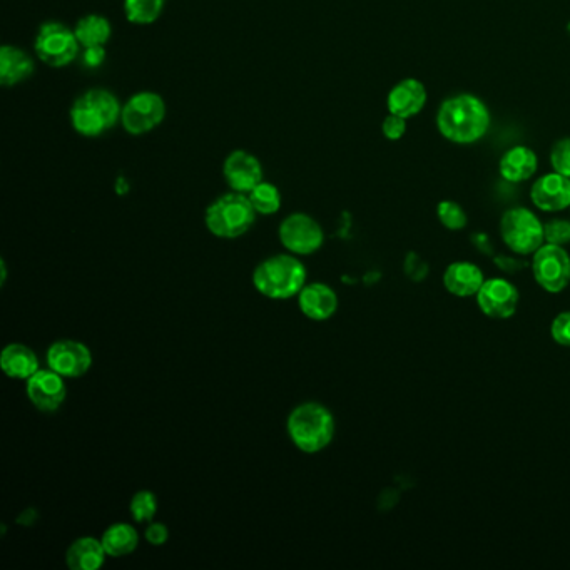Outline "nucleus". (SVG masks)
I'll return each instance as SVG.
<instances>
[{"label": "nucleus", "instance_id": "1", "mask_svg": "<svg viewBox=\"0 0 570 570\" xmlns=\"http://www.w3.org/2000/svg\"><path fill=\"white\" fill-rule=\"evenodd\" d=\"M437 128L450 143H477L489 131V107L474 94L448 97L438 107Z\"/></svg>", "mask_w": 570, "mask_h": 570}, {"label": "nucleus", "instance_id": "2", "mask_svg": "<svg viewBox=\"0 0 570 570\" xmlns=\"http://www.w3.org/2000/svg\"><path fill=\"white\" fill-rule=\"evenodd\" d=\"M123 107L118 97L106 89H91L77 97L71 107L72 128L84 138H97L114 128L121 119Z\"/></svg>", "mask_w": 570, "mask_h": 570}, {"label": "nucleus", "instance_id": "3", "mask_svg": "<svg viewBox=\"0 0 570 570\" xmlns=\"http://www.w3.org/2000/svg\"><path fill=\"white\" fill-rule=\"evenodd\" d=\"M253 283L266 298L288 300L300 295L306 285V268L295 256H271L258 265L253 273Z\"/></svg>", "mask_w": 570, "mask_h": 570}, {"label": "nucleus", "instance_id": "4", "mask_svg": "<svg viewBox=\"0 0 570 570\" xmlns=\"http://www.w3.org/2000/svg\"><path fill=\"white\" fill-rule=\"evenodd\" d=\"M288 435L301 452H321L335 435V420L320 403H303L288 417Z\"/></svg>", "mask_w": 570, "mask_h": 570}, {"label": "nucleus", "instance_id": "5", "mask_svg": "<svg viewBox=\"0 0 570 570\" xmlns=\"http://www.w3.org/2000/svg\"><path fill=\"white\" fill-rule=\"evenodd\" d=\"M256 211L248 194H224L206 209V226L209 233L223 240H235L250 231L255 224Z\"/></svg>", "mask_w": 570, "mask_h": 570}, {"label": "nucleus", "instance_id": "6", "mask_svg": "<svg viewBox=\"0 0 570 570\" xmlns=\"http://www.w3.org/2000/svg\"><path fill=\"white\" fill-rule=\"evenodd\" d=\"M500 233L505 245L519 255H534L544 245V226L527 208L505 211L500 221Z\"/></svg>", "mask_w": 570, "mask_h": 570}, {"label": "nucleus", "instance_id": "7", "mask_svg": "<svg viewBox=\"0 0 570 570\" xmlns=\"http://www.w3.org/2000/svg\"><path fill=\"white\" fill-rule=\"evenodd\" d=\"M36 54L49 67H66L76 61L81 44L76 32L61 22H47L39 29L34 44Z\"/></svg>", "mask_w": 570, "mask_h": 570}, {"label": "nucleus", "instance_id": "8", "mask_svg": "<svg viewBox=\"0 0 570 570\" xmlns=\"http://www.w3.org/2000/svg\"><path fill=\"white\" fill-rule=\"evenodd\" d=\"M166 118V104L163 97L156 92L144 91L129 97L123 106L121 123L123 128L133 136L151 133Z\"/></svg>", "mask_w": 570, "mask_h": 570}, {"label": "nucleus", "instance_id": "9", "mask_svg": "<svg viewBox=\"0 0 570 570\" xmlns=\"http://www.w3.org/2000/svg\"><path fill=\"white\" fill-rule=\"evenodd\" d=\"M535 280L545 291L560 293L570 283V256L559 245L540 246L532 261Z\"/></svg>", "mask_w": 570, "mask_h": 570}, {"label": "nucleus", "instance_id": "10", "mask_svg": "<svg viewBox=\"0 0 570 570\" xmlns=\"http://www.w3.org/2000/svg\"><path fill=\"white\" fill-rule=\"evenodd\" d=\"M323 230L308 214H291L281 223L280 241L286 250L295 255H311L323 245Z\"/></svg>", "mask_w": 570, "mask_h": 570}, {"label": "nucleus", "instance_id": "11", "mask_svg": "<svg viewBox=\"0 0 570 570\" xmlns=\"http://www.w3.org/2000/svg\"><path fill=\"white\" fill-rule=\"evenodd\" d=\"M47 365L61 377H82L91 368L92 355L81 341H56L47 352Z\"/></svg>", "mask_w": 570, "mask_h": 570}, {"label": "nucleus", "instance_id": "12", "mask_svg": "<svg viewBox=\"0 0 570 570\" xmlns=\"http://www.w3.org/2000/svg\"><path fill=\"white\" fill-rule=\"evenodd\" d=\"M477 301L484 315L495 318V320H505L517 311L519 291L509 281L494 278V280L485 281L482 285L477 293Z\"/></svg>", "mask_w": 570, "mask_h": 570}, {"label": "nucleus", "instance_id": "13", "mask_svg": "<svg viewBox=\"0 0 570 570\" xmlns=\"http://www.w3.org/2000/svg\"><path fill=\"white\" fill-rule=\"evenodd\" d=\"M223 176L233 191L248 194L263 181V168L256 156L236 149L224 161Z\"/></svg>", "mask_w": 570, "mask_h": 570}, {"label": "nucleus", "instance_id": "14", "mask_svg": "<svg viewBox=\"0 0 570 570\" xmlns=\"http://www.w3.org/2000/svg\"><path fill=\"white\" fill-rule=\"evenodd\" d=\"M54 370H39L27 380V397L41 412L52 413L61 408L67 397L66 383Z\"/></svg>", "mask_w": 570, "mask_h": 570}, {"label": "nucleus", "instance_id": "15", "mask_svg": "<svg viewBox=\"0 0 570 570\" xmlns=\"http://www.w3.org/2000/svg\"><path fill=\"white\" fill-rule=\"evenodd\" d=\"M532 203L542 211L555 213L570 208V178L559 173H549L535 181L530 189Z\"/></svg>", "mask_w": 570, "mask_h": 570}, {"label": "nucleus", "instance_id": "16", "mask_svg": "<svg viewBox=\"0 0 570 570\" xmlns=\"http://www.w3.org/2000/svg\"><path fill=\"white\" fill-rule=\"evenodd\" d=\"M427 104V89L413 77L403 79L388 92L387 107L390 114L410 119L417 116Z\"/></svg>", "mask_w": 570, "mask_h": 570}, {"label": "nucleus", "instance_id": "17", "mask_svg": "<svg viewBox=\"0 0 570 570\" xmlns=\"http://www.w3.org/2000/svg\"><path fill=\"white\" fill-rule=\"evenodd\" d=\"M298 303H300L303 315L315 321L328 320L335 315L336 308H338L335 291L331 290L330 286L321 285V283L303 286V290L298 295Z\"/></svg>", "mask_w": 570, "mask_h": 570}, {"label": "nucleus", "instance_id": "18", "mask_svg": "<svg viewBox=\"0 0 570 570\" xmlns=\"http://www.w3.org/2000/svg\"><path fill=\"white\" fill-rule=\"evenodd\" d=\"M484 283V273L480 271L479 266L472 265L469 261L453 263L443 275V285L448 293L462 298L477 295Z\"/></svg>", "mask_w": 570, "mask_h": 570}, {"label": "nucleus", "instance_id": "19", "mask_svg": "<svg viewBox=\"0 0 570 570\" xmlns=\"http://www.w3.org/2000/svg\"><path fill=\"white\" fill-rule=\"evenodd\" d=\"M539 161L537 154L527 146H514L500 158L499 171L510 183H524L534 176Z\"/></svg>", "mask_w": 570, "mask_h": 570}, {"label": "nucleus", "instance_id": "20", "mask_svg": "<svg viewBox=\"0 0 570 570\" xmlns=\"http://www.w3.org/2000/svg\"><path fill=\"white\" fill-rule=\"evenodd\" d=\"M34 72V62L19 47L4 46L0 49V84L14 87L26 81Z\"/></svg>", "mask_w": 570, "mask_h": 570}, {"label": "nucleus", "instance_id": "21", "mask_svg": "<svg viewBox=\"0 0 570 570\" xmlns=\"http://www.w3.org/2000/svg\"><path fill=\"white\" fill-rule=\"evenodd\" d=\"M0 367L7 377L16 378V380H29L32 375H36L41 370L36 353L21 343H12L4 348L2 357H0Z\"/></svg>", "mask_w": 570, "mask_h": 570}, {"label": "nucleus", "instance_id": "22", "mask_svg": "<svg viewBox=\"0 0 570 570\" xmlns=\"http://www.w3.org/2000/svg\"><path fill=\"white\" fill-rule=\"evenodd\" d=\"M106 549L101 540L92 537H82L67 549V567L72 570L101 569L106 560Z\"/></svg>", "mask_w": 570, "mask_h": 570}, {"label": "nucleus", "instance_id": "23", "mask_svg": "<svg viewBox=\"0 0 570 570\" xmlns=\"http://www.w3.org/2000/svg\"><path fill=\"white\" fill-rule=\"evenodd\" d=\"M74 32H76L77 41L84 49L106 47L111 39V22L99 14H89V16L82 17L81 21H77Z\"/></svg>", "mask_w": 570, "mask_h": 570}, {"label": "nucleus", "instance_id": "24", "mask_svg": "<svg viewBox=\"0 0 570 570\" xmlns=\"http://www.w3.org/2000/svg\"><path fill=\"white\" fill-rule=\"evenodd\" d=\"M101 542L109 557H124L136 550L139 537L133 525L114 524L104 532Z\"/></svg>", "mask_w": 570, "mask_h": 570}, {"label": "nucleus", "instance_id": "25", "mask_svg": "<svg viewBox=\"0 0 570 570\" xmlns=\"http://www.w3.org/2000/svg\"><path fill=\"white\" fill-rule=\"evenodd\" d=\"M164 0H124V14L131 24L148 26L163 14Z\"/></svg>", "mask_w": 570, "mask_h": 570}, {"label": "nucleus", "instance_id": "26", "mask_svg": "<svg viewBox=\"0 0 570 570\" xmlns=\"http://www.w3.org/2000/svg\"><path fill=\"white\" fill-rule=\"evenodd\" d=\"M248 198H250L251 204L258 214L270 216V214L280 211L281 194L280 189L276 188L275 184L261 181L251 193H248Z\"/></svg>", "mask_w": 570, "mask_h": 570}, {"label": "nucleus", "instance_id": "27", "mask_svg": "<svg viewBox=\"0 0 570 570\" xmlns=\"http://www.w3.org/2000/svg\"><path fill=\"white\" fill-rule=\"evenodd\" d=\"M437 216L440 223L450 231L464 230L467 226V214L464 208L455 201H442L437 206Z\"/></svg>", "mask_w": 570, "mask_h": 570}, {"label": "nucleus", "instance_id": "28", "mask_svg": "<svg viewBox=\"0 0 570 570\" xmlns=\"http://www.w3.org/2000/svg\"><path fill=\"white\" fill-rule=\"evenodd\" d=\"M158 512V500L153 492L141 490L131 500V515L136 522H151Z\"/></svg>", "mask_w": 570, "mask_h": 570}, {"label": "nucleus", "instance_id": "29", "mask_svg": "<svg viewBox=\"0 0 570 570\" xmlns=\"http://www.w3.org/2000/svg\"><path fill=\"white\" fill-rule=\"evenodd\" d=\"M550 164L555 173L570 178V138L560 139L550 151Z\"/></svg>", "mask_w": 570, "mask_h": 570}, {"label": "nucleus", "instance_id": "30", "mask_svg": "<svg viewBox=\"0 0 570 570\" xmlns=\"http://www.w3.org/2000/svg\"><path fill=\"white\" fill-rule=\"evenodd\" d=\"M545 241L550 245H567L570 243V221L552 219L544 226Z\"/></svg>", "mask_w": 570, "mask_h": 570}, {"label": "nucleus", "instance_id": "31", "mask_svg": "<svg viewBox=\"0 0 570 570\" xmlns=\"http://www.w3.org/2000/svg\"><path fill=\"white\" fill-rule=\"evenodd\" d=\"M550 333L555 343H559L562 347H570V311L555 316L550 326Z\"/></svg>", "mask_w": 570, "mask_h": 570}, {"label": "nucleus", "instance_id": "32", "mask_svg": "<svg viewBox=\"0 0 570 570\" xmlns=\"http://www.w3.org/2000/svg\"><path fill=\"white\" fill-rule=\"evenodd\" d=\"M382 133L388 141H400L407 133V119L388 114L387 118L383 119Z\"/></svg>", "mask_w": 570, "mask_h": 570}, {"label": "nucleus", "instance_id": "33", "mask_svg": "<svg viewBox=\"0 0 570 570\" xmlns=\"http://www.w3.org/2000/svg\"><path fill=\"white\" fill-rule=\"evenodd\" d=\"M106 61V49L104 47H87L82 54V62L89 69H96Z\"/></svg>", "mask_w": 570, "mask_h": 570}, {"label": "nucleus", "instance_id": "34", "mask_svg": "<svg viewBox=\"0 0 570 570\" xmlns=\"http://www.w3.org/2000/svg\"><path fill=\"white\" fill-rule=\"evenodd\" d=\"M169 532L168 527L164 524H151L146 530V539L151 545H164L168 540Z\"/></svg>", "mask_w": 570, "mask_h": 570}]
</instances>
